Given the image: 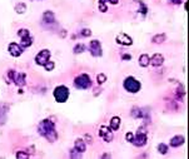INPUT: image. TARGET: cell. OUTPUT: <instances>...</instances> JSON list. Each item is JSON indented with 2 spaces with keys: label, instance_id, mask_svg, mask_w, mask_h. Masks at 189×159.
I'll return each instance as SVG.
<instances>
[{
  "label": "cell",
  "instance_id": "6da1fadb",
  "mask_svg": "<svg viewBox=\"0 0 189 159\" xmlns=\"http://www.w3.org/2000/svg\"><path fill=\"white\" fill-rule=\"evenodd\" d=\"M38 132L40 135H43L46 140H49L51 143L58 139V133L55 130V125L50 119H44L43 121H40V124L38 126Z\"/></svg>",
  "mask_w": 189,
  "mask_h": 159
},
{
  "label": "cell",
  "instance_id": "7a4b0ae2",
  "mask_svg": "<svg viewBox=\"0 0 189 159\" xmlns=\"http://www.w3.org/2000/svg\"><path fill=\"white\" fill-rule=\"evenodd\" d=\"M54 98L56 102L59 103H64L67 102V99L69 98V89L64 85H60V86H56L54 89Z\"/></svg>",
  "mask_w": 189,
  "mask_h": 159
},
{
  "label": "cell",
  "instance_id": "3957f363",
  "mask_svg": "<svg viewBox=\"0 0 189 159\" xmlns=\"http://www.w3.org/2000/svg\"><path fill=\"white\" fill-rule=\"evenodd\" d=\"M132 143L137 147H143V145L147 144V132H145L144 126H140V128L138 129V133L133 137Z\"/></svg>",
  "mask_w": 189,
  "mask_h": 159
},
{
  "label": "cell",
  "instance_id": "277c9868",
  "mask_svg": "<svg viewBox=\"0 0 189 159\" xmlns=\"http://www.w3.org/2000/svg\"><path fill=\"white\" fill-rule=\"evenodd\" d=\"M74 85L78 89H88L91 85V82H90L89 75L88 74H81V75L77 77L75 80H74Z\"/></svg>",
  "mask_w": 189,
  "mask_h": 159
},
{
  "label": "cell",
  "instance_id": "5b68a950",
  "mask_svg": "<svg viewBox=\"0 0 189 159\" xmlns=\"http://www.w3.org/2000/svg\"><path fill=\"white\" fill-rule=\"evenodd\" d=\"M8 77H9L10 80L15 82L16 85H19V86L25 85V78H26V77H25L24 73L15 72V70H9V72H8Z\"/></svg>",
  "mask_w": 189,
  "mask_h": 159
},
{
  "label": "cell",
  "instance_id": "8992f818",
  "mask_svg": "<svg viewBox=\"0 0 189 159\" xmlns=\"http://www.w3.org/2000/svg\"><path fill=\"white\" fill-rule=\"evenodd\" d=\"M124 88L130 93H137L140 89V83L138 80H135L133 77H129L124 80Z\"/></svg>",
  "mask_w": 189,
  "mask_h": 159
},
{
  "label": "cell",
  "instance_id": "52a82bcc",
  "mask_svg": "<svg viewBox=\"0 0 189 159\" xmlns=\"http://www.w3.org/2000/svg\"><path fill=\"white\" fill-rule=\"evenodd\" d=\"M49 59H50V51L49 50H46V49H44V50H42V51H39L38 54H37V56H35V63L38 65H45L46 63L49 61Z\"/></svg>",
  "mask_w": 189,
  "mask_h": 159
},
{
  "label": "cell",
  "instance_id": "ba28073f",
  "mask_svg": "<svg viewBox=\"0 0 189 159\" xmlns=\"http://www.w3.org/2000/svg\"><path fill=\"white\" fill-rule=\"evenodd\" d=\"M89 49H90V53L93 56H102V54H103L100 43L98 40H91L89 44Z\"/></svg>",
  "mask_w": 189,
  "mask_h": 159
},
{
  "label": "cell",
  "instance_id": "9c48e42d",
  "mask_svg": "<svg viewBox=\"0 0 189 159\" xmlns=\"http://www.w3.org/2000/svg\"><path fill=\"white\" fill-rule=\"evenodd\" d=\"M8 50H9V53H10L11 56H19V55H21V53H23L24 49L18 43H10L9 46H8Z\"/></svg>",
  "mask_w": 189,
  "mask_h": 159
},
{
  "label": "cell",
  "instance_id": "30bf717a",
  "mask_svg": "<svg viewBox=\"0 0 189 159\" xmlns=\"http://www.w3.org/2000/svg\"><path fill=\"white\" fill-rule=\"evenodd\" d=\"M99 135H100L105 142H112V140H113L112 128H108V126H100V129H99Z\"/></svg>",
  "mask_w": 189,
  "mask_h": 159
},
{
  "label": "cell",
  "instance_id": "8fae6325",
  "mask_svg": "<svg viewBox=\"0 0 189 159\" xmlns=\"http://www.w3.org/2000/svg\"><path fill=\"white\" fill-rule=\"evenodd\" d=\"M116 43H118V44H121V45H132V44H133V40H132V38L128 37L127 34L120 33V34L116 37Z\"/></svg>",
  "mask_w": 189,
  "mask_h": 159
},
{
  "label": "cell",
  "instance_id": "7c38bea8",
  "mask_svg": "<svg viewBox=\"0 0 189 159\" xmlns=\"http://www.w3.org/2000/svg\"><path fill=\"white\" fill-rule=\"evenodd\" d=\"M163 61H164V58L162 54H154L152 58H150V64L154 65V67H159L163 64Z\"/></svg>",
  "mask_w": 189,
  "mask_h": 159
},
{
  "label": "cell",
  "instance_id": "4fadbf2b",
  "mask_svg": "<svg viewBox=\"0 0 189 159\" xmlns=\"http://www.w3.org/2000/svg\"><path fill=\"white\" fill-rule=\"evenodd\" d=\"M19 44L23 46V49L29 48L31 44H33V38L30 37V34H29V35H25V37H21V38H20V43H19Z\"/></svg>",
  "mask_w": 189,
  "mask_h": 159
},
{
  "label": "cell",
  "instance_id": "5bb4252c",
  "mask_svg": "<svg viewBox=\"0 0 189 159\" xmlns=\"http://www.w3.org/2000/svg\"><path fill=\"white\" fill-rule=\"evenodd\" d=\"M43 21H44V24H53L55 21L54 13L53 11H45L44 15H43Z\"/></svg>",
  "mask_w": 189,
  "mask_h": 159
},
{
  "label": "cell",
  "instance_id": "9a60e30c",
  "mask_svg": "<svg viewBox=\"0 0 189 159\" xmlns=\"http://www.w3.org/2000/svg\"><path fill=\"white\" fill-rule=\"evenodd\" d=\"M148 114V112H144L143 109H140V108H133V110H132V115L134 117V118H144L145 115Z\"/></svg>",
  "mask_w": 189,
  "mask_h": 159
},
{
  "label": "cell",
  "instance_id": "2e32d148",
  "mask_svg": "<svg viewBox=\"0 0 189 159\" xmlns=\"http://www.w3.org/2000/svg\"><path fill=\"white\" fill-rule=\"evenodd\" d=\"M75 149H77V150H79L80 153L85 152L86 145H85V143H84V140H83V139H77V140H75Z\"/></svg>",
  "mask_w": 189,
  "mask_h": 159
},
{
  "label": "cell",
  "instance_id": "e0dca14e",
  "mask_svg": "<svg viewBox=\"0 0 189 159\" xmlns=\"http://www.w3.org/2000/svg\"><path fill=\"white\" fill-rule=\"evenodd\" d=\"M183 143H184V138H183V137H179V135L174 137V138L170 140V145H172V147H179V145H182Z\"/></svg>",
  "mask_w": 189,
  "mask_h": 159
},
{
  "label": "cell",
  "instance_id": "ac0fdd59",
  "mask_svg": "<svg viewBox=\"0 0 189 159\" xmlns=\"http://www.w3.org/2000/svg\"><path fill=\"white\" fill-rule=\"evenodd\" d=\"M149 63H150V58H149L147 54H143V55L139 58V64H140L142 67H148Z\"/></svg>",
  "mask_w": 189,
  "mask_h": 159
},
{
  "label": "cell",
  "instance_id": "d6986e66",
  "mask_svg": "<svg viewBox=\"0 0 189 159\" xmlns=\"http://www.w3.org/2000/svg\"><path fill=\"white\" fill-rule=\"evenodd\" d=\"M119 125H120V119L118 117H114L112 119V121H110V128H112V130L119 129Z\"/></svg>",
  "mask_w": 189,
  "mask_h": 159
},
{
  "label": "cell",
  "instance_id": "ffe728a7",
  "mask_svg": "<svg viewBox=\"0 0 189 159\" xmlns=\"http://www.w3.org/2000/svg\"><path fill=\"white\" fill-rule=\"evenodd\" d=\"M15 10H16V13H19V14H23L24 11H26V7H25V4H23V3H19V4L15 7Z\"/></svg>",
  "mask_w": 189,
  "mask_h": 159
},
{
  "label": "cell",
  "instance_id": "44dd1931",
  "mask_svg": "<svg viewBox=\"0 0 189 159\" xmlns=\"http://www.w3.org/2000/svg\"><path fill=\"white\" fill-rule=\"evenodd\" d=\"M107 2H109V0H99V10L103 13L107 11Z\"/></svg>",
  "mask_w": 189,
  "mask_h": 159
},
{
  "label": "cell",
  "instance_id": "7402d4cb",
  "mask_svg": "<svg viewBox=\"0 0 189 159\" xmlns=\"http://www.w3.org/2000/svg\"><path fill=\"white\" fill-rule=\"evenodd\" d=\"M29 34H30V31H29L28 29H19V30H18V35H19V38L25 37V35H29Z\"/></svg>",
  "mask_w": 189,
  "mask_h": 159
},
{
  "label": "cell",
  "instance_id": "603a6c76",
  "mask_svg": "<svg viewBox=\"0 0 189 159\" xmlns=\"http://www.w3.org/2000/svg\"><path fill=\"white\" fill-rule=\"evenodd\" d=\"M164 39H165V35H164V34H160V35L154 37V38H153V42H154V43H162Z\"/></svg>",
  "mask_w": 189,
  "mask_h": 159
},
{
  "label": "cell",
  "instance_id": "cb8c5ba5",
  "mask_svg": "<svg viewBox=\"0 0 189 159\" xmlns=\"http://www.w3.org/2000/svg\"><path fill=\"white\" fill-rule=\"evenodd\" d=\"M84 49H85V46H84L83 44H78V45H75V48H74V53H75V54H78V53H83Z\"/></svg>",
  "mask_w": 189,
  "mask_h": 159
},
{
  "label": "cell",
  "instance_id": "d4e9b609",
  "mask_svg": "<svg viewBox=\"0 0 189 159\" xmlns=\"http://www.w3.org/2000/svg\"><path fill=\"white\" fill-rule=\"evenodd\" d=\"M158 150H159L162 154H165V153L168 152V147H167L165 144H163V143H162V144H159V145H158Z\"/></svg>",
  "mask_w": 189,
  "mask_h": 159
},
{
  "label": "cell",
  "instance_id": "484cf974",
  "mask_svg": "<svg viewBox=\"0 0 189 159\" xmlns=\"http://www.w3.org/2000/svg\"><path fill=\"white\" fill-rule=\"evenodd\" d=\"M44 68H45L46 72H51V70L54 69V63H53V61H48L46 64L44 65Z\"/></svg>",
  "mask_w": 189,
  "mask_h": 159
},
{
  "label": "cell",
  "instance_id": "4316f807",
  "mask_svg": "<svg viewBox=\"0 0 189 159\" xmlns=\"http://www.w3.org/2000/svg\"><path fill=\"white\" fill-rule=\"evenodd\" d=\"M70 157H72V158H79V157H80V152L77 150V149L74 148V149L70 152Z\"/></svg>",
  "mask_w": 189,
  "mask_h": 159
},
{
  "label": "cell",
  "instance_id": "83f0119b",
  "mask_svg": "<svg viewBox=\"0 0 189 159\" xmlns=\"http://www.w3.org/2000/svg\"><path fill=\"white\" fill-rule=\"evenodd\" d=\"M97 79H98V83H100V84H102V83H104V82L107 80V78H105V75H104V74H99V75L97 77Z\"/></svg>",
  "mask_w": 189,
  "mask_h": 159
},
{
  "label": "cell",
  "instance_id": "f1b7e54d",
  "mask_svg": "<svg viewBox=\"0 0 189 159\" xmlns=\"http://www.w3.org/2000/svg\"><path fill=\"white\" fill-rule=\"evenodd\" d=\"M16 158H29V154L24 153V152H18L16 153Z\"/></svg>",
  "mask_w": 189,
  "mask_h": 159
},
{
  "label": "cell",
  "instance_id": "f546056e",
  "mask_svg": "<svg viewBox=\"0 0 189 159\" xmlns=\"http://www.w3.org/2000/svg\"><path fill=\"white\" fill-rule=\"evenodd\" d=\"M90 34H91V31H90L89 29H84L81 33H80V35H83V37H89Z\"/></svg>",
  "mask_w": 189,
  "mask_h": 159
},
{
  "label": "cell",
  "instance_id": "4dcf8cb0",
  "mask_svg": "<svg viewBox=\"0 0 189 159\" xmlns=\"http://www.w3.org/2000/svg\"><path fill=\"white\" fill-rule=\"evenodd\" d=\"M139 5L142 7V14H143V15H145V14H147V8H145V5H144L142 2H139Z\"/></svg>",
  "mask_w": 189,
  "mask_h": 159
},
{
  "label": "cell",
  "instance_id": "1f68e13d",
  "mask_svg": "<svg viewBox=\"0 0 189 159\" xmlns=\"http://www.w3.org/2000/svg\"><path fill=\"white\" fill-rule=\"evenodd\" d=\"M133 137H134V134H132V133H127V135H125V138H127L128 142H132L133 140Z\"/></svg>",
  "mask_w": 189,
  "mask_h": 159
},
{
  "label": "cell",
  "instance_id": "d6a6232c",
  "mask_svg": "<svg viewBox=\"0 0 189 159\" xmlns=\"http://www.w3.org/2000/svg\"><path fill=\"white\" fill-rule=\"evenodd\" d=\"M130 58H132V56H130V55H128V54L123 55V59H124V60H128V59H130Z\"/></svg>",
  "mask_w": 189,
  "mask_h": 159
},
{
  "label": "cell",
  "instance_id": "836d02e7",
  "mask_svg": "<svg viewBox=\"0 0 189 159\" xmlns=\"http://www.w3.org/2000/svg\"><path fill=\"white\" fill-rule=\"evenodd\" d=\"M172 2H173L174 4H180V3H182V0H172Z\"/></svg>",
  "mask_w": 189,
  "mask_h": 159
},
{
  "label": "cell",
  "instance_id": "e575fe53",
  "mask_svg": "<svg viewBox=\"0 0 189 159\" xmlns=\"http://www.w3.org/2000/svg\"><path fill=\"white\" fill-rule=\"evenodd\" d=\"M109 2H110L112 4H118V2H119V0H109Z\"/></svg>",
  "mask_w": 189,
  "mask_h": 159
}]
</instances>
